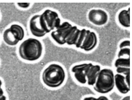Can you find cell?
<instances>
[{
  "instance_id": "1",
  "label": "cell",
  "mask_w": 132,
  "mask_h": 100,
  "mask_svg": "<svg viewBox=\"0 0 132 100\" xmlns=\"http://www.w3.org/2000/svg\"><path fill=\"white\" fill-rule=\"evenodd\" d=\"M43 50L42 44L39 40L34 38H29L20 44L19 53L22 59L32 61L37 60L41 57Z\"/></svg>"
},
{
  "instance_id": "2",
  "label": "cell",
  "mask_w": 132,
  "mask_h": 100,
  "mask_svg": "<svg viewBox=\"0 0 132 100\" xmlns=\"http://www.w3.org/2000/svg\"><path fill=\"white\" fill-rule=\"evenodd\" d=\"M65 77V72L63 68L56 64L50 65L44 70L42 74L44 83L52 88L61 86L64 82Z\"/></svg>"
},
{
  "instance_id": "3",
  "label": "cell",
  "mask_w": 132,
  "mask_h": 100,
  "mask_svg": "<svg viewBox=\"0 0 132 100\" xmlns=\"http://www.w3.org/2000/svg\"><path fill=\"white\" fill-rule=\"evenodd\" d=\"M114 75L113 71L110 69H101L93 86L94 90L101 94L112 91L114 87Z\"/></svg>"
},
{
  "instance_id": "4",
  "label": "cell",
  "mask_w": 132,
  "mask_h": 100,
  "mask_svg": "<svg viewBox=\"0 0 132 100\" xmlns=\"http://www.w3.org/2000/svg\"><path fill=\"white\" fill-rule=\"evenodd\" d=\"M39 22L42 28L47 34L56 29L61 24L58 14L50 9L45 10L40 15Z\"/></svg>"
},
{
  "instance_id": "5",
  "label": "cell",
  "mask_w": 132,
  "mask_h": 100,
  "mask_svg": "<svg viewBox=\"0 0 132 100\" xmlns=\"http://www.w3.org/2000/svg\"><path fill=\"white\" fill-rule=\"evenodd\" d=\"M24 36L23 29L17 24H12L4 32L3 37L4 42L11 46L16 45L22 40Z\"/></svg>"
},
{
  "instance_id": "6",
  "label": "cell",
  "mask_w": 132,
  "mask_h": 100,
  "mask_svg": "<svg viewBox=\"0 0 132 100\" xmlns=\"http://www.w3.org/2000/svg\"><path fill=\"white\" fill-rule=\"evenodd\" d=\"M72 26L68 22L62 23L55 30L52 31L51 36L58 44L63 45L66 41L71 31Z\"/></svg>"
},
{
  "instance_id": "7",
  "label": "cell",
  "mask_w": 132,
  "mask_h": 100,
  "mask_svg": "<svg viewBox=\"0 0 132 100\" xmlns=\"http://www.w3.org/2000/svg\"><path fill=\"white\" fill-rule=\"evenodd\" d=\"M92 64L91 63H84L76 65L71 69L76 80L79 83L84 84L87 82L86 74L89 68Z\"/></svg>"
},
{
  "instance_id": "8",
  "label": "cell",
  "mask_w": 132,
  "mask_h": 100,
  "mask_svg": "<svg viewBox=\"0 0 132 100\" xmlns=\"http://www.w3.org/2000/svg\"><path fill=\"white\" fill-rule=\"evenodd\" d=\"M88 19L89 21L93 24L101 26L107 22L108 15L107 13L103 10L93 9L89 12Z\"/></svg>"
},
{
  "instance_id": "9",
  "label": "cell",
  "mask_w": 132,
  "mask_h": 100,
  "mask_svg": "<svg viewBox=\"0 0 132 100\" xmlns=\"http://www.w3.org/2000/svg\"><path fill=\"white\" fill-rule=\"evenodd\" d=\"M97 42V38L95 33L87 30L80 48L85 51H90L96 46Z\"/></svg>"
},
{
  "instance_id": "10",
  "label": "cell",
  "mask_w": 132,
  "mask_h": 100,
  "mask_svg": "<svg viewBox=\"0 0 132 100\" xmlns=\"http://www.w3.org/2000/svg\"><path fill=\"white\" fill-rule=\"evenodd\" d=\"M40 15H36L30 19L29 22V28L32 34L37 37L44 36L47 33L42 29L39 22Z\"/></svg>"
},
{
  "instance_id": "11",
  "label": "cell",
  "mask_w": 132,
  "mask_h": 100,
  "mask_svg": "<svg viewBox=\"0 0 132 100\" xmlns=\"http://www.w3.org/2000/svg\"><path fill=\"white\" fill-rule=\"evenodd\" d=\"M101 69L100 65L93 64L89 68L86 76V83L88 85L94 86Z\"/></svg>"
},
{
  "instance_id": "12",
  "label": "cell",
  "mask_w": 132,
  "mask_h": 100,
  "mask_svg": "<svg viewBox=\"0 0 132 100\" xmlns=\"http://www.w3.org/2000/svg\"><path fill=\"white\" fill-rule=\"evenodd\" d=\"M118 91L122 94H126L130 90V87L126 83L125 76L123 75L116 73L114 75V87Z\"/></svg>"
},
{
  "instance_id": "13",
  "label": "cell",
  "mask_w": 132,
  "mask_h": 100,
  "mask_svg": "<svg viewBox=\"0 0 132 100\" xmlns=\"http://www.w3.org/2000/svg\"><path fill=\"white\" fill-rule=\"evenodd\" d=\"M81 30L76 26H72L71 31L67 38L66 43L69 45H76L79 39Z\"/></svg>"
},
{
  "instance_id": "14",
  "label": "cell",
  "mask_w": 132,
  "mask_h": 100,
  "mask_svg": "<svg viewBox=\"0 0 132 100\" xmlns=\"http://www.w3.org/2000/svg\"><path fill=\"white\" fill-rule=\"evenodd\" d=\"M130 8L128 10H122L119 13L118 17L120 23L122 26L126 27L130 26Z\"/></svg>"
},
{
  "instance_id": "15",
  "label": "cell",
  "mask_w": 132,
  "mask_h": 100,
  "mask_svg": "<svg viewBox=\"0 0 132 100\" xmlns=\"http://www.w3.org/2000/svg\"><path fill=\"white\" fill-rule=\"evenodd\" d=\"M114 66L116 68L119 67L130 68V58H118L115 61Z\"/></svg>"
},
{
  "instance_id": "16",
  "label": "cell",
  "mask_w": 132,
  "mask_h": 100,
  "mask_svg": "<svg viewBox=\"0 0 132 100\" xmlns=\"http://www.w3.org/2000/svg\"><path fill=\"white\" fill-rule=\"evenodd\" d=\"M130 49L129 48H125L120 49L119 51L118 58H130Z\"/></svg>"
},
{
  "instance_id": "17",
  "label": "cell",
  "mask_w": 132,
  "mask_h": 100,
  "mask_svg": "<svg viewBox=\"0 0 132 100\" xmlns=\"http://www.w3.org/2000/svg\"><path fill=\"white\" fill-rule=\"evenodd\" d=\"M116 68V71L117 73L124 76L130 73V68L119 67Z\"/></svg>"
},
{
  "instance_id": "18",
  "label": "cell",
  "mask_w": 132,
  "mask_h": 100,
  "mask_svg": "<svg viewBox=\"0 0 132 100\" xmlns=\"http://www.w3.org/2000/svg\"><path fill=\"white\" fill-rule=\"evenodd\" d=\"M130 45V41L128 40H125L121 42L119 45V47L120 49L128 48Z\"/></svg>"
},
{
  "instance_id": "19",
  "label": "cell",
  "mask_w": 132,
  "mask_h": 100,
  "mask_svg": "<svg viewBox=\"0 0 132 100\" xmlns=\"http://www.w3.org/2000/svg\"><path fill=\"white\" fill-rule=\"evenodd\" d=\"M17 4L20 7L26 8L29 6L30 4L29 3H17Z\"/></svg>"
},
{
  "instance_id": "20",
  "label": "cell",
  "mask_w": 132,
  "mask_h": 100,
  "mask_svg": "<svg viewBox=\"0 0 132 100\" xmlns=\"http://www.w3.org/2000/svg\"><path fill=\"white\" fill-rule=\"evenodd\" d=\"M125 82L127 85L130 87V73L124 76Z\"/></svg>"
},
{
  "instance_id": "21",
  "label": "cell",
  "mask_w": 132,
  "mask_h": 100,
  "mask_svg": "<svg viewBox=\"0 0 132 100\" xmlns=\"http://www.w3.org/2000/svg\"><path fill=\"white\" fill-rule=\"evenodd\" d=\"M96 100H110L106 96L104 95L100 96L96 98Z\"/></svg>"
},
{
  "instance_id": "22",
  "label": "cell",
  "mask_w": 132,
  "mask_h": 100,
  "mask_svg": "<svg viewBox=\"0 0 132 100\" xmlns=\"http://www.w3.org/2000/svg\"><path fill=\"white\" fill-rule=\"evenodd\" d=\"M96 97L93 96H88L85 97L83 100H96Z\"/></svg>"
},
{
  "instance_id": "23",
  "label": "cell",
  "mask_w": 132,
  "mask_h": 100,
  "mask_svg": "<svg viewBox=\"0 0 132 100\" xmlns=\"http://www.w3.org/2000/svg\"><path fill=\"white\" fill-rule=\"evenodd\" d=\"M121 100H130V96L127 95L123 97Z\"/></svg>"
},
{
  "instance_id": "24",
  "label": "cell",
  "mask_w": 132,
  "mask_h": 100,
  "mask_svg": "<svg viewBox=\"0 0 132 100\" xmlns=\"http://www.w3.org/2000/svg\"><path fill=\"white\" fill-rule=\"evenodd\" d=\"M2 83L1 80L0 79V89L2 88Z\"/></svg>"
}]
</instances>
